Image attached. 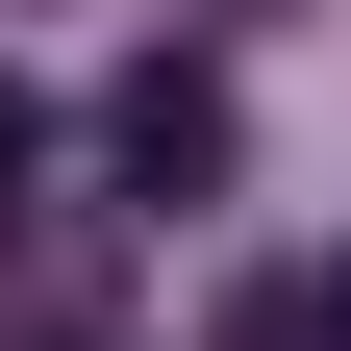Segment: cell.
<instances>
[{
    "mask_svg": "<svg viewBox=\"0 0 351 351\" xmlns=\"http://www.w3.org/2000/svg\"><path fill=\"white\" fill-rule=\"evenodd\" d=\"M101 176H125V201H226V75H201V51H151V75L101 101Z\"/></svg>",
    "mask_w": 351,
    "mask_h": 351,
    "instance_id": "cell-1",
    "label": "cell"
},
{
    "mask_svg": "<svg viewBox=\"0 0 351 351\" xmlns=\"http://www.w3.org/2000/svg\"><path fill=\"white\" fill-rule=\"evenodd\" d=\"M25 176H51V101H25V75H0V226H25Z\"/></svg>",
    "mask_w": 351,
    "mask_h": 351,
    "instance_id": "cell-2",
    "label": "cell"
},
{
    "mask_svg": "<svg viewBox=\"0 0 351 351\" xmlns=\"http://www.w3.org/2000/svg\"><path fill=\"white\" fill-rule=\"evenodd\" d=\"M301 351H351V251H326V276H301Z\"/></svg>",
    "mask_w": 351,
    "mask_h": 351,
    "instance_id": "cell-3",
    "label": "cell"
},
{
    "mask_svg": "<svg viewBox=\"0 0 351 351\" xmlns=\"http://www.w3.org/2000/svg\"><path fill=\"white\" fill-rule=\"evenodd\" d=\"M25 351H101V326H25Z\"/></svg>",
    "mask_w": 351,
    "mask_h": 351,
    "instance_id": "cell-4",
    "label": "cell"
}]
</instances>
